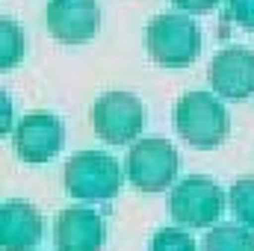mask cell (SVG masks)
<instances>
[{
	"label": "cell",
	"instance_id": "cell-12",
	"mask_svg": "<svg viewBox=\"0 0 254 251\" xmlns=\"http://www.w3.org/2000/svg\"><path fill=\"white\" fill-rule=\"evenodd\" d=\"M204 251H254V234L240 225H219L204 237Z\"/></svg>",
	"mask_w": 254,
	"mask_h": 251
},
{
	"label": "cell",
	"instance_id": "cell-3",
	"mask_svg": "<svg viewBox=\"0 0 254 251\" xmlns=\"http://www.w3.org/2000/svg\"><path fill=\"white\" fill-rule=\"evenodd\" d=\"M178 169H181V157L175 145L160 136L139 139L136 145H130L125 157V172L139 192H163L175 184Z\"/></svg>",
	"mask_w": 254,
	"mask_h": 251
},
{
	"label": "cell",
	"instance_id": "cell-1",
	"mask_svg": "<svg viewBox=\"0 0 254 251\" xmlns=\"http://www.w3.org/2000/svg\"><path fill=\"white\" fill-rule=\"evenodd\" d=\"M172 125L178 130V136L201 151L219 148L225 142V136L231 133V119L228 110L222 107V101L210 92H187L178 104H175V116Z\"/></svg>",
	"mask_w": 254,
	"mask_h": 251
},
{
	"label": "cell",
	"instance_id": "cell-4",
	"mask_svg": "<svg viewBox=\"0 0 254 251\" xmlns=\"http://www.w3.org/2000/svg\"><path fill=\"white\" fill-rule=\"evenodd\" d=\"M65 189L77 201H107L122 189V169L101 151H80L65 163Z\"/></svg>",
	"mask_w": 254,
	"mask_h": 251
},
{
	"label": "cell",
	"instance_id": "cell-13",
	"mask_svg": "<svg viewBox=\"0 0 254 251\" xmlns=\"http://www.w3.org/2000/svg\"><path fill=\"white\" fill-rule=\"evenodd\" d=\"M24 57V33L12 18H0V71H9Z\"/></svg>",
	"mask_w": 254,
	"mask_h": 251
},
{
	"label": "cell",
	"instance_id": "cell-2",
	"mask_svg": "<svg viewBox=\"0 0 254 251\" xmlns=\"http://www.w3.org/2000/svg\"><path fill=\"white\" fill-rule=\"evenodd\" d=\"M145 48L154 63L166 68H187L201 54V30L187 15H157L145 30Z\"/></svg>",
	"mask_w": 254,
	"mask_h": 251
},
{
	"label": "cell",
	"instance_id": "cell-11",
	"mask_svg": "<svg viewBox=\"0 0 254 251\" xmlns=\"http://www.w3.org/2000/svg\"><path fill=\"white\" fill-rule=\"evenodd\" d=\"M42 240V216L27 201H6L0 207V246L3 251H30Z\"/></svg>",
	"mask_w": 254,
	"mask_h": 251
},
{
	"label": "cell",
	"instance_id": "cell-15",
	"mask_svg": "<svg viewBox=\"0 0 254 251\" xmlns=\"http://www.w3.org/2000/svg\"><path fill=\"white\" fill-rule=\"evenodd\" d=\"M148 251H195V240H192L190 234L178 231V228H163L151 240Z\"/></svg>",
	"mask_w": 254,
	"mask_h": 251
},
{
	"label": "cell",
	"instance_id": "cell-10",
	"mask_svg": "<svg viewBox=\"0 0 254 251\" xmlns=\"http://www.w3.org/2000/svg\"><path fill=\"white\" fill-rule=\"evenodd\" d=\"M54 243L60 251H101L104 222L95 210H89L83 204L65 207L54 225Z\"/></svg>",
	"mask_w": 254,
	"mask_h": 251
},
{
	"label": "cell",
	"instance_id": "cell-6",
	"mask_svg": "<svg viewBox=\"0 0 254 251\" xmlns=\"http://www.w3.org/2000/svg\"><path fill=\"white\" fill-rule=\"evenodd\" d=\"M92 127L110 145H127L145 127V110L130 92H107L92 107Z\"/></svg>",
	"mask_w": 254,
	"mask_h": 251
},
{
	"label": "cell",
	"instance_id": "cell-7",
	"mask_svg": "<svg viewBox=\"0 0 254 251\" xmlns=\"http://www.w3.org/2000/svg\"><path fill=\"white\" fill-rule=\"evenodd\" d=\"M65 145V127L51 113H30L15 130V151L24 163L42 166L57 157Z\"/></svg>",
	"mask_w": 254,
	"mask_h": 251
},
{
	"label": "cell",
	"instance_id": "cell-8",
	"mask_svg": "<svg viewBox=\"0 0 254 251\" xmlns=\"http://www.w3.org/2000/svg\"><path fill=\"white\" fill-rule=\"evenodd\" d=\"M48 30L63 45H83L101 27V9L95 0H51L45 12Z\"/></svg>",
	"mask_w": 254,
	"mask_h": 251
},
{
	"label": "cell",
	"instance_id": "cell-5",
	"mask_svg": "<svg viewBox=\"0 0 254 251\" xmlns=\"http://www.w3.org/2000/svg\"><path fill=\"white\" fill-rule=\"evenodd\" d=\"M225 207V195L222 189L216 187V181L210 178H187L181 181L178 187L172 189L169 195V213L178 225H187V228H207L219 219Z\"/></svg>",
	"mask_w": 254,
	"mask_h": 251
},
{
	"label": "cell",
	"instance_id": "cell-17",
	"mask_svg": "<svg viewBox=\"0 0 254 251\" xmlns=\"http://www.w3.org/2000/svg\"><path fill=\"white\" fill-rule=\"evenodd\" d=\"M172 6L181 12H190V15H204V12L216 9L219 0H172Z\"/></svg>",
	"mask_w": 254,
	"mask_h": 251
},
{
	"label": "cell",
	"instance_id": "cell-16",
	"mask_svg": "<svg viewBox=\"0 0 254 251\" xmlns=\"http://www.w3.org/2000/svg\"><path fill=\"white\" fill-rule=\"evenodd\" d=\"M228 12L243 30L254 33V0H228Z\"/></svg>",
	"mask_w": 254,
	"mask_h": 251
},
{
	"label": "cell",
	"instance_id": "cell-14",
	"mask_svg": "<svg viewBox=\"0 0 254 251\" xmlns=\"http://www.w3.org/2000/svg\"><path fill=\"white\" fill-rule=\"evenodd\" d=\"M231 213L240 219V225L254 231V178H243L231 187Z\"/></svg>",
	"mask_w": 254,
	"mask_h": 251
},
{
	"label": "cell",
	"instance_id": "cell-9",
	"mask_svg": "<svg viewBox=\"0 0 254 251\" xmlns=\"http://www.w3.org/2000/svg\"><path fill=\"white\" fill-rule=\"evenodd\" d=\"M207 77H210V86L216 95L243 101V98L254 95V54L246 48L219 51L210 63Z\"/></svg>",
	"mask_w": 254,
	"mask_h": 251
}]
</instances>
